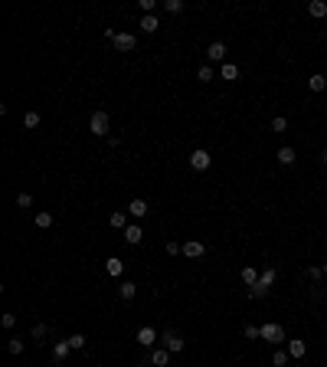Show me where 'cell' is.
I'll list each match as a JSON object with an SVG mask.
<instances>
[{
  "label": "cell",
  "instance_id": "obj_11",
  "mask_svg": "<svg viewBox=\"0 0 327 367\" xmlns=\"http://www.w3.org/2000/svg\"><path fill=\"white\" fill-rule=\"evenodd\" d=\"M167 361H170V351H167V347H151V364L154 367H167Z\"/></svg>",
  "mask_w": 327,
  "mask_h": 367
},
{
  "label": "cell",
  "instance_id": "obj_37",
  "mask_svg": "<svg viewBox=\"0 0 327 367\" xmlns=\"http://www.w3.org/2000/svg\"><path fill=\"white\" fill-rule=\"evenodd\" d=\"M49 335V328L46 324H33V338H46Z\"/></svg>",
  "mask_w": 327,
  "mask_h": 367
},
{
  "label": "cell",
  "instance_id": "obj_38",
  "mask_svg": "<svg viewBox=\"0 0 327 367\" xmlns=\"http://www.w3.org/2000/svg\"><path fill=\"white\" fill-rule=\"evenodd\" d=\"M167 252H170V256H177V252H184V246H177V243H167Z\"/></svg>",
  "mask_w": 327,
  "mask_h": 367
},
{
  "label": "cell",
  "instance_id": "obj_40",
  "mask_svg": "<svg viewBox=\"0 0 327 367\" xmlns=\"http://www.w3.org/2000/svg\"><path fill=\"white\" fill-rule=\"evenodd\" d=\"M324 275H327V262H324Z\"/></svg>",
  "mask_w": 327,
  "mask_h": 367
},
{
  "label": "cell",
  "instance_id": "obj_34",
  "mask_svg": "<svg viewBox=\"0 0 327 367\" xmlns=\"http://www.w3.org/2000/svg\"><path fill=\"white\" fill-rule=\"evenodd\" d=\"M245 338L259 341V338H262V328H255V324H245Z\"/></svg>",
  "mask_w": 327,
  "mask_h": 367
},
{
  "label": "cell",
  "instance_id": "obj_14",
  "mask_svg": "<svg viewBox=\"0 0 327 367\" xmlns=\"http://www.w3.org/2000/svg\"><path fill=\"white\" fill-rule=\"evenodd\" d=\"M307 13H311L314 20H321V17H327V3L324 0H311V3H307Z\"/></svg>",
  "mask_w": 327,
  "mask_h": 367
},
{
  "label": "cell",
  "instance_id": "obj_10",
  "mask_svg": "<svg viewBox=\"0 0 327 367\" xmlns=\"http://www.w3.org/2000/svg\"><path fill=\"white\" fill-rule=\"evenodd\" d=\"M206 56L213 59V63H223V59H226V43H223V40H216V43H209Z\"/></svg>",
  "mask_w": 327,
  "mask_h": 367
},
{
  "label": "cell",
  "instance_id": "obj_8",
  "mask_svg": "<svg viewBox=\"0 0 327 367\" xmlns=\"http://www.w3.org/2000/svg\"><path fill=\"white\" fill-rule=\"evenodd\" d=\"M203 252H206V246H203L200 239H190V243H184V256H186V259H200Z\"/></svg>",
  "mask_w": 327,
  "mask_h": 367
},
{
  "label": "cell",
  "instance_id": "obj_15",
  "mask_svg": "<svg viewBox=\"0 0 327 367\" xmlns=\"http://www.w3.org/2000/svg\"><path fill=\"white\" fill-rule=\"evenodd\" d=\"M219 76H223V79H229V82H236V79H239V66H236V63H223Z\"/></svg>",
  "mask_w": 327,
  "mask_h": 367
},
{
  "label": "cell",
  "instance_id": "obj_7",
  "mask_svg": "<svg viewBox=\"0 0 327 367\" xmlns=\"http://www.w3.org/2000/svg\"><path fill=\"white\" fill-rule=\"evenodd\" d=\"M128 213H131V216H138V220H144V216L151 213V206H147V200H141V197H134V200L128 204Z\"/></svg>",
  "mask_w": 327,
  "mask_h": 367
},
{
  "label": "cell",
  "instance_id": "obj_26",
  "mask_svg": "<svg viewBox=\"0 0 327 367\" xmlns=\"http://www.w3.org/2000/svg\"><path fill=\"white\" fill-rule=\"evenodd\" d=\"M288 357H291V354L278 347V351H275V354H272V364H275V367H285V364H288Z\"/></svg>",
  "mask_w": 327,
  "mask_h": 367
},
{
  "label": "cell",
  "instance_id": "obj_16",
  "mask_svg": "<svg viewBox=\"0 0 327 367\" xmlns=\"http://www.w3.org/2000/svg\"><path fill=\"white\" fill-rule=\"evenodd\" d=\"M108 223L115 229H128V216H124V210H115V213L108 216Z\"/></svg>",
  "mask_w": 327,
  "mask_h": 367
},
{
  "label": "cell",
  "instance_id": "obj_19",
  "mask_svg": "<svg viewBox=\"0 0 327 367\" xmlns=\"http://www.w3.org/2000/svg\"><path fill=\"white\" fill-rule=\"evenodd\" d=\"M278 161L288 167V164H294L298 161V154H294V148H278Z\"/></svg>",
  "mask_w": 327,
  "mask_h": 367
},
{
  "label": "cell",
  "instance_id": "obj_1",
  "mask_svg": "<svg viewBox=\"0 0 327 367\" xmlns=\"http://www.w3.org/2000/svg\"><path fill=\"white\" fill-rule=\"evenodd\" d=\"M108 112H102V108H98V112H92V118H88V131H92V135H98V138H105V135H108Z\"/></svg>",
  "mask_w": 327,
  "mask_h": 367
},
{
  "label": "cell",
  "instance_id": "obj_12",
  "mask_svg": "<svg viewBox=\"0 0 327 367\" xmlns=\"http://www.w3.org/2000/svg\"><path fill=\"white\" fill-rule=\"evenodd\" d=\"M124 239H128L131 246H138V243L144 239V229L138 227V223H128V229H124Z\"/></svg>",
  "mask_w": 327,
  "mask_h": 367
},
{
  "label": "cell",
  "instance_id": "obj_9",
  "mask_svg": "<svg viewBox=\"0 0 327 367\" xmlns=\"http://www.w3.org/2000/svg\"><path fill=\"white\" fill-rule=\"evenodd\" d=\"M69 351H72L69 338H65V341H56V344H53V361H56V364H62L65 357H69Z\"/></svg>",
  "mask_w": 327,
  "mask_h": 367
},
{
  "label": "cell",
  "instance_id": "obj_28",
  "mask_svg": "<svg viewBox=\"0 0 327 367\" xmlns=\"http://www.w3.org/2000/svg\"><path fill=\"white\" fill-rule=\"evenodd\" d=\"M305 275H307L311 282H317L321 275H324V266H307V272H305Z\"/></svg>",
  "mask_w": 327,
  "mask_h": 367
},
{
  "label": "cell",
  "instance_id": "obj_36",
  "mask_svg": "<svg viewBox=\"0 0 327 367\" xmlns=\"http://www.w3.org/2000/svg\"><path fill=\"white\" fill-rule=\"evenodd\" d=\"M0 324H3V328H13V324H17V315H13V312H7L3 318H0Z\"/></svg>",
  "mask_w": 327,
  "mask_h": 367
},
{
  "label": "cell",
  "instance_id": "obj_2",
  "mask_svg": "<svg viewBox=\"0 0 327 367\" xmlns=\"http://www.w3.org/2000/svg\"><path fill=\"white\" fill-rule=\"evenodd\" d=\"M262 341H268V344H282V341H285V331H282V324H275V321L262 324Z\"/></svg>",
  "mask_w": 327,
  "mask_h": 367
},
{
  "label": "cell",
  "instance_id": "obj_5",
  "mask_svg": "<svg viewBox=\"0 0 327 367\" xmlns=\"http://www.w3.org/2000/svg\"><path fill=\"white\" fill-rule=\"evenodd\" d=\"M209 164H213L209 151H203V148H196V151H190V167H193V171H206Z\"/></svg>",
  "mask_w": 327,
  "mask_h": 367
},
{
  "label": "cell",
  "instance_id": "obj_32",
  "mask_svg": "<svg viewBox=\"0 0 327 367\" xmlns=\"http://www.w3.org/2000/svg\"><path fill=\"white\" fill-rule=\"evenodd\" d=\"M7 351H10V354H23V341H20V338H10Z\"/></svg>",
  "mask_w": 327,
  "mask_h": 367
},
{
  "label": "cell",
  "instance_id": "obj_18",
  "mask_svg": "<svg viewBox=\"0 0 327 367\" xmlns=\"http://www.w3.org/2000/svg\"><path fill=\"white\" fill-rule=\"evenodd\" d=\"M288 354H291V357H305L307 354V344H305V341H288Z\"/></svg>",
  "mask_w": 327,
  "mask_h": 367
},
{
  "label": "cell",
  "instance_id": "obj_25",
  "mask_svg": "<svg viewBox=\"0 0 327 367\" xmlns=\"http://www.w3.org/2000/svg\"><path fill=\"white\" fill-rule=\"evenodd\" d=\"M36 227L49 229V227H53V213H46V210H43V213H36Z\"/></svg>",
  "mask_w": 327,
  "mask_h": 367
},
{
  "label": "cell",
  "instance_id": "obj_17",
  "mask_svg": "<svg viewBox=\"0 0 327 367\" xmlns=\"http://www.w3.org/2000/svg\"><path fill=\"white\" fill-rule=\"evenodd\" d=\"M105 269H108V275H115V279H118L121 272H124V262H121L118 256H111V259L105 262Z\"/></svg>",
  "mask_w": 327,
  "mask_h": 367
},
{
  "label": "cell",
  "instance_id": "obj_3",
  "mask_svg": "<svg viewBox=\"0 0 327 367\" xmlns=\"http://www.w3.org/2000/svg\"><path fill=\"white\" fill-rule=\"evenodd\" d=\"M111 46H115L118 53H131V49L138 46V36H134V33H115V40H111Z\"/></svg>",
  "mask_w": 327,
  "mask_h": 367
},
{
  "label": "cell",
  "instance_id": "obj_20",
  "mask_svg": "<svg viewBox=\"0 0 327 367\" xmlns=\"http://www.w3.org/2000/svg\"><path fill=\"white\" fill-rule=\"evenodd\" d=\"M307 89H311V92H324L327 89V76H311L307 79Z\"/></svg>",
  "mask_w": 327,
  "mask_h": 367
},
{
  "label": "cell",
  "instance_id": "obj_33",
  "mask_svg": "<svg viewBox=\"0 0 327 367\" xmlns=\"http://www.w3.org/2000/svg\"><path fill=\"white\" fill-rule=\"evenodd\" d=\"M17 206H23V210L33 206V194H17Z\"/></svg>",
  "mask_w": 327,
  "mask_h": 367
},
{
  "label": "cell",
  "instance_id": "obj_30",
  "mask_svg": "<svg viewBox=\"0 0 327 367\" xmlns=\"http://www.w3.org/2000/svg\"><path fill=\"white\" fill-rule=\"evenodd\" d=\"M272 131H288V118H285V115L272 118Z\"/></svg>",
  "mask_w": 327,
  "mask_h": 367
},
{
  "label": "cell",
  "instance_id": "obj_27",
  "mask_svg": "<svg viewBox=\"0 0 327 367\" xmlns=\"http://www.w3.org/2000/svg\"><path fill=\"white\" fill-rule=\"evenodd\" d=\"M23 125H26V128H40V112H26Z\"/></svg>",
  "mask_w": 327,
  "mask_h": 367
},
{
  "label": "cell",
  "instance_id": "obj_24",
  "mask_svg": "<svg viewBox=\"0 0 327 367\" xmlns=\"http://www.w3.org/2000/svg\"><path fill=\"white\" fill-rule=\"evenodd\" d=\"M275 279H278V272H275L272 266H268V269L262 272V279H259V282H262V285H268V289H272V285H275Z\"/></svg>",
  "mask_w": 327,
  "mask_h": 367
},
{
  "label": "cell",
  "instance_id": "obj_31",
  "mask_svg": "<svg viewBox=\"0 0 327 367\" xmlns=\"http://www.w3.org/2000/svg\"><path fill=\"white\" fill-rule=\"evenodd\" d=\"M69 344H72V351H82V347H85V335H72Z\"/></svg>",
  "mask_w": 327,
  "mask_h": 367
},
{
  "label": "cell",
  "instance_id": "obj_13",
  "mask_svg": "<svg viewBox=\"0 0 327 367\" xmlns=\"http://www.w3.org/2000/svg\"><path fill=\"white\" fill-rule=\"evenodd\" d=\"M118 295H121V298H124V302H131V298L138 295V285L124 279V282H121V285H118Z\"/></svg>",
  "mask_w": 327,
  "mask_h": 367
},
{
  "label": "cell",
  "instance_id": "obj_35",
  "mask_svg": "<svg viewBox=\"0 0 327 367\" xmlns=\"http://www.w3.org/2000/svg\"><path fill=\"white\" fill-rule=\"evenodd\" d=\"M196 79H203V82H209V79H213V69H209V66H200V72H196Z\"/></svg>",
  "mask_w": 327,
  "mask_h": 367
},
{
  "label": "cell",
  "instance_id": "obj_21",
  "mask_svg": "<svg viewBox=\"0 0 327 367\" xmlns=\"http://www.w3.org/2000/svg\"><path fill=\"white\" fill-rule=\"evenodd\" d=\"M259 279H262V275L255 272V266H245V269H242V282H245V285H255Z\"/></svg>",
  "mask_w": 327,
  "mask_h": 367
},
{
  "label": "cell",
  "instance_id": "obj_23",
  "mask_svg": "<svg viewBox=\"0 0 327 367\" xmlns=\"http://www.w3.org/2000/svg\"><path fill=\"white\" fill-rule=\"evenodd\" d=\"M157 26H161V23H157V17H141V30H144V33H157Z\"/></svg>",
  "mask_w": 327,
  "mask_h": 367
},
{
  "label": "cell",
  "instance_id": "obj_29",
  "mask_svg": "<svg viewBox=\"0 0 327 367\" xmlns=\"http://www.w3.org/2000/svg\"><path fill=\"white\" fill-rule=\"evenodd\" d=\"M164 7H167V13H174V17H177V13L184 10V0H167Z\"/></svg>",
  "mask_w": 327,
  "mask_h": 367
},
{
  "label": "cell",
  "instance_id": "obj_39",
  "mask_svg": "<svg viewBox=\"0 0 327 367\" xmlns=\"http://www.w3.org/2000/svg\"><path fill=\"white\" fill-rule=\"evenodd\" d=\"M321 161H324V164H327V148H324V151H321Z\"/></svg>",
  "mask_w": 327,
  "mask_h": 367
},
{
  "label": "cell",
  "instance_id": "obj_6",
  "mask_svg": "<svg viewBox=\"0 0 327 367\" xmlns=\"http://www.w3.org/2000/svg\"><path fill=\"white\" fill-rule=\"evenodd\" d=\"M157 341H161V335H157L154 328H138V344L141 347H154Z\"/></svg>",
  "mask_w": 327,
  "mask_h": 367
},
{
  "label": "cell",
  "instance_id": "obj_22",
  "mask_svg": "<svg viewBox=\"0 0 327 367\" xmlns=\"http://www.w3.org/2000/svg\"><path fill=\"white\" fill-rule=\"evenodd\" d=\"M265 295H268V285H262V282L249 285V298H265Z\"/></svg>",
  "mask_w": 327,
  "mask_h": 367
},
{
  "label": "cell",
  "instance_id": "obj_4",
  "mask_svg": "<svg viewBox=\"0 0 327 367\" xmlns=\"http://www.w3.org/2000/svg\"><path fill=\"white\" fill-rule=\"evenodd\" d=\"M161 341H164V347H167L170 354H180V351H184V344H186L177 331H161Z\"/></svg>",
  "mask_w": 327,
  "mask_h": 367
}]
</instances>
